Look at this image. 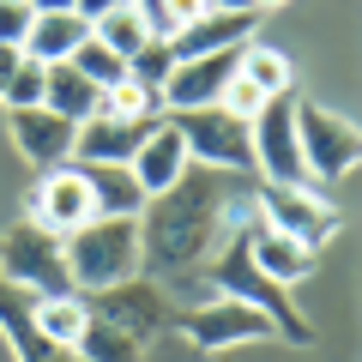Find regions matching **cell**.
Returning <instances> with one entry per match:
<instances>
[{
	"label": "cell",
	"mask_w": 362,
	"mask_h": 362,
	"mask_svg": "<svg viewBox=\"0 0 362 362\" xmlns=\"http://www.w3.org/2000/svg\"><path fill=\"white\" fill-rule=\"evenodd\" d=\"M175 127H181V145H187L194 163L223 169V175H254V145H247V127H242V121H230L218 103L175 115Z\"/></svg>",
	"instance_id": "cell-7"
},
{
	"label": "cell",
	"mask_w": 362,
	"mask_h": 362,
	"mask_svg": "<svg viewBox=\"0 0 362 362\" xmlns=\"http://www.w3.org/2000/svg\"><path fill=\"white\" fill-rule=\"evenodd\" d=\"M235 54H242V49H218V54H187V61H175L169 78L157 85V109H163V115L211 109L223 97V85L235 78Z\"/></svg>",
	"instance_id": "cell-11"
},
{
	"label": "cell",
	"mask_w": 362,
	"mask_h": 362,
	"mask_svg": "<svg viewBox=\"0 0 362 362\" xmlns=\"http://www.w3.org/2000/svg\"><path fill=\"white\" fill-rule=\"evenodd\" d=\"M66 254V284L97 296V290H115L127 278H145L139 266V218H90L73 235H61Z\"/></svg>",
	"instance_id": "cell-2"
},
{
	"label": "cell",
	"mask_w": 362,
	"mask_h": 362,
	"mask_svg": "<svg viewBox=\"0 0 362 362\" xmlns=\"http://www.w3.org/2000/svg\"><path fill=\"white\" fill-rule=\"evenodd\" d=\"M30 218L54 235H73L78 223H90V187H85V169L61 163V169H42L37 194H30Z\"/></svg>",
	"instance_id": "cell-12"
},
{
	"label": "cell",
	"mask_w": 362,
	"mask_h": 362,
	"mask_svg": "<svg viewBox=\"0 0 362 362\" xmlns=\"http://www.w3.org/2000/svg\"><path fill=\"white\" fill-rule=\"evenodd\" d=\"M109 6H115V0H73V13L85 18V25H97V18H103Z\"/></svg>",
	"instance_id": "cell-31"
},
{
	"label": "cell",
	"mask_w": 362,
	"mask_h": 362,
	"mask_svg": "<svg viewBox=\"0 0 362 362\" xmlns=\"http://www.w3.org/2000/svg\"><path fill=\"white\" fill-rule=\"evenodd\" d=\"M266 103H272V97H266V90H259V85H247L242 73H235L230 85H223V97H218V109H223V115H230V121H242V127H247V121H254V115H259V109H266Z\"/></svg>",
	"instance_id": "cell-28"
},
{
	"label": "cell",
	"mask_w": 362,
	"mask_h": 362,
	"mask_svg": "<svg viewBox=\"0 0 362 362\" xmlns=\"http://www.w3.org/2000/svg\"><path fill=\"white\" fill-rule=\"evenodd\" d=\"M73 66H78V73H85V78H90L97 90H103V85H115V78L127 73V61H121L115 49H103L97 37H85V42L73 49Z\"/></svg>",
	"instance_id": "cell-27"
},
{
	"label": "cell",
	"mask_w": 362,
	"mask_h": 362,
	"mask_svg": "<svg viewBox=\"0 0 362 362\" xmlns=\"http://www.w3.org/2000/svg\"><path fill=\"white\" fill-rule=\"evenodd\" d=\"M73 121L66 115H54V109H13V145L30 157L37 169H61V163H73Z\"/></svg>",
	"instance_id": "cell-15"
},
{
	"label": "cell",
	"mask_w": 362,
	"mask_h": 362,
	"mask_svg": "<svg viewBox=\"0 0 362 362\" xmlns=\"http://www.w3.org/2000/svg\"><path fill=\"white\" fill-rule=\"evenodd\" d=\"M115 6H133V0H115Z\"/></svg>",
	"instance_id": "cell-37"
},
{
	"label": "cell",
	"mask_w": 362,
	"mask_h": 362,
	"mask_svg": "<svg viewBox=\"0 0 362 362\" xmlns=\"http://www.w3.org/2000/svg\"><path fill=\"white\" fill-rule=\"evenodd\" d=\"M247 145H254V175L259 181H308L296 145V90L272 97L254 121H247Z\"/></svg>",
	"instance_id": "cell-9"
},
{
	"label": "cell",
	"mask_w": 362,
	"mask_h": 362,
	"mask_svg": "<svg viewBox=\"0 0 362 362\" xmlns=\"http://www.w3.org/2000/svg\"><path fill=\"white\" fill-rule=\"evenodd\" d=\"M296 145H302L308 181H344V175H356V163H362L356 121H344L326 103H308V97H296Z\"/></svg>",
	"instance_id": "cell-5"
},
{
	"label": "cell",
	"mask_w": 362,
	"mask_h": 362,
	"mask_svg": "<svg viewBox=\"0 0 362 362\" xmlns=\"http://www.w3.org/2000/svg\"><path fill=\"white\" fill-rule=\"evenodd\" d=\"M42 73H49L42 61L18 54L13 78H6V90H0V103H6V115H13V109H37V103H42Z\"/></svg>",
	"instance_id": "cell-26"
},
{
	"label": "cell",
	"mask_w": 362,
	"mask_h": 362,
	"mask_svg": "<svg viewBox=\"0 0 362 362\" xmlns=\"http://www.w3.org/2000/svg\"><path fill=\"white\" fill-rule=\"evenodd\" d=\"M0 6H30V0H0Z\"/></svg>",
	"instance_id": "cell-36"
},
{
	"label": "cell",
	"mask_w": 362,
	"mask_h": 362,
	"mask_svg": "<svg viewBox=\"0 0 362 362\" xmlns=\"http://www.w3.org/2000/svg\"><path fill=\"white\" fill-rule=\"evenodd\" d=\"M211 284H218V296L259 308L272 326H278V332L290 338V344H308V338H314L308 320H302V308L290 302V290H278L266 272L254 266V254H247V223H235V230L211 247Z\"/></svg>",
	"instance_id": "cell-3"
},
{
	"label": "cell",
	"mask_w": 362,
	"mask_h": 362,
	"mask_svg": "<svg viewBox=\"0 0 362 362\" xmlns=\"http://www.w3.org/2000/svg\"><path fill=\"white\" fill-rule=\"evenodd\" d=\"M187 145H181V127H175V115H157L151 127H145V139H139V151H133V181L145 187V199L151 194H163V187H175L181 175H187Z\"/></svg>",
	"instance_id": "cell-13"
},
{
	"label": "cell",
	"mask_w": 362,
	"mask_h": 362,
	"mask_svg": "<svg viewBox=\"0 0 362 362\" xmlns=\"http://www.w3.org/2000/svg\"><path fill=\"white\" fill-rule=\"evenodd\" d=\"M90 37V25L78 13H30V30H25V42L18 49L30 54V61H42V66H54V61H73V49Z\"/></svg>",
	"instance_id": "cell-20"
},
{
	"label": "cell",
	"mask_w": 362,
	"mask_h": 362,
	"mask_svg": "<svg viewBox=\"0 0 362 362\" xmlns=\"http://www.w3.org/2000/svg\"><path fill=\"white\" fill-rule=\"evenodd\" d=\"M235 73H242L247 85H259L266 97H290V90H296V66H290L284 49H272V42H242Z\"/></svg>",
	"instance_id": "cell-22"
},
{
	"label": "cell",
	"mask_w": 362,
	"mask_h": 362,
	"mask_svg": "<svg viewBox=\"0 0 362 362\" xmlns=\"http://www.w3.org/2000/svg\"><path fill=\"white\" fill-rule=\"evenodd\" d=\"M235 181H247V175L187 163V175L175 187L145 199V211H139L145 278H175V272H194L199 259H211V247L235 230Z\"/></svg>",
	"instance_id": "cell-1"
},
{
	"label": "cell",
	"mask_w": 362,
	"mask_h": 362,
	"mask_svg": "<svg viewBox=\"0 0 362 362\" xmlns=\"http://www.w3.org/2000/svg\"><path fill=\"white\" fill-rule=\"evenodd\" d=\"M90 314L103 326H115L121 338H133V344H151L157 332H169L175 326V308H169V296L157 284H145V278H127V284H115V290H97L90 296Z\"/></svg>",
	"instance_id": "cell-8"
},
{
	"label": "cell",
	"mask_w": 362,
	"mask_h": 362,
	"mask_svg": "<svg viewBox=\"0 0 362 362\" xmlns=\"http://www.w3.org/2000/svg\"><path fill=\"white\" fill-rule=\"evenodd\" d=\"M169 66H175V54H169V42L163 37H151V42H145V49L139 54H133V61H127V73L133 78H139V85H163V78H169Z\"/></svg>",
	"instance_id": "cell-29"
},
{
	"label": "cell",
	"mask_w": 362,
	"mask_h": 362,
	"mask_svg": "<svg viewBox=\"0 0 362 362\" xmlns=\"http://www.w3.org/2000/svg\"><path fill=\"white\" fill-rule=\"evenodd\" d=\"M78 356L85 362H139V344H133V338H121L115 326H103L97 320V314H90V326H85V338H78Z\"/></svg>",
	"instance_id": "cell-25"
},
{
	"label": "cell",
	"mask_w": 362,
	"mask_h": 362,
	"mask_svg": "<svg viewBox=\"0 0 362 362\" xmlns=\"http://www.w3.org/2000/svg\"><path fill=\"white\" fill-rule=\"evenodd\" d=\"M90 37L103 42V49H115L121 61H133V54L151 42V30H145V18H139V6H109L97 25H90Z\"/></svg>",
	"instance_id": "cell-23"
},
{
	"label": "cell",
	"mask_w": 362,
	"mask_h": 362,
	"mask_svg": "<svg viewBox=\"0 0 362 362\" xmlns=\"http://www.w3.org/2000/svg\"><path fill=\"white\" fill-rule=\"evenodd\" d=\"M247 254H254V266L266 272L278 290H296V284H308V272H314V259H320V247L296 242V235H278V230H266V223L247 218Z\"/></svg>",
	"instance_id": "cell-14"
},
{
	"label": "cell",
	"mask_w": 362,
	"mask_h": 362,
	"mask_svg": "<svg viewBox=\"0 0 362 362\" xmlns=\"http://www.w3.org/2000/svg\"><path fill=\"white\" fill-rule=\"evenodd\" d=\"M187 344H199V350H211V356H223V350H242V344H266L278 326L266 320L259 308H247V302H230V296H211V302H199L194 314H187Z\"/></svg>",
	"instance_id": "cell-10"
},
{
	"label": "cell",
	"mask_w": 362,
	"mask_h": 362,
	"mask_svg": "<svg viewBox=\"0 0 362 362\" xmlns=\"http://www.w3.org/2000/svg\"><path fill=\"white\" fill-rule=\"evenodd\" d=\"M266 6H284V0H254V13H266Z\"/></svg>",
	"instance_id": "cell-35"
},
{
	"label": "cell",
	"mask_w": 362,
	"mask_h": 362,
	"mask_svg": "<svg viewBox=\"0 0 362 362\" xmlns=\"http://www.w3.org/2000/svg\"><path fill=\"white\" fill-rule=\"evenodd\" d=\"M90 187V218H139L145 211V187L133 181L127 163H78Z\"/></svg>",
	"instance_id": "cell-18"
},
{
	"label": "cell",
	"mask_w": 362,
	"mask_h": 362,
	"mask_svg": "<svg viewBox=\"0 0 362 362\" xmlns=\"http://www.w3.org/2000/svg\"><path fill=\"white\" fill-rule=\"evenodd\" d=\"M254 223L278 235H296L308 247H326L338 235V211L326 206V194L314 181H259L254 187Z\"/></svg>",
	"instance_id": "cell-4"
},
{
	"label": "cell",
	"mask_w": 362,
	"mask_h": 362,
	"mask_svg": "<svg viewBox=\"0 0 362 362\" xmlns=\"http://www.w3.org/2000/svg\"><path fill=\"white\" fill-rule=\"evenodd\" d=\"M242 37H254V13H206L194 25L169 37V54L187 61V54H218V49H242Z\"/></svg>",
	"instance_id": "cell-19"
},
{
	"label": "cell",
	"mask_w": 362,
	"mask_h": 362,
	"mask_svg": "<svg viewBox=\"0 0 362 362\" xmlns=\"http://www.w3.org/2000/svg\"><path fill=\"white\" fill-rule=\"evenodd\" d=\"M30 30V6H0V49H18Z\"/></svg>",
	"instance_id": "cell-30"
},
{
	"label": "cell",
	"mask_w": 362,
	"mask_h": 362,
	"mask_svg": "<svg viewBox=\"0 0 362 362\" xmlns=\"http://www.w3.org/2000/svg\"><path fill=\"white\" fill-rule=\"evenodd\" d=\"M211 13H254V0H206Z\"/></svg>",
	"instance_id": "cell-33"
},
{
	"label": "cell",
	"mask_w": 362,
	"mask_h": 362,
	"mask_svg": "<svg viewBox=\"0 0 362 362\" xmlns=\"http://www.w3.org/2000/svg\"><path fill=\"white\" fill-rule=\"evenodd\" d=\"M103 115H115V121H157L163 109H157V90L151 85H139L133 73H121L115 85H103Z\"/></svg>",
	"instance_id": "cell-24"
},
{
	"label": "cell",
	"mask_w": 362,
	"mask_h": 362,
	"mask_svg": "<svg viewBox=\"0 0 362 362\" xmlns=\"http://www.w3.org/2000/svg\"><path fill=\"white\" fill-rule=\"evenodd\" d=\"M30 326L49 350H73L90 326V296L85 290H49V296L30 302Z\"/></svg>",
	"instance_id": "cell-17"
},
{
	"label": "cell",
	"mask_w": 362,
	"mask_h": 362,
	"mask_svg": "<svg viewBox=\"0 0 362 362\" xmlns=\"http://www.w3.org/2000/svg\"><path fill=\"white\" fill-rule=\"evenodd\" d=\"M211 362H230V356H211Z\"/></svg>",
	"instance_id": "cell-38"
},
{
	"label": "cell",
	"mask_w": 362,
	"mask_h": 362,
	"mask_svg": "<svg viewBox=\"0 0 362 362\" xmlns=\"http://www.w3.org/2000/svg\"><path fill=\"white\" fill-rule=\"evenodd\" d=\"M0 278H13V284L37 290V296H49V290H73V284H66L61 235L42 230L37 218H18L13 230L0 235Z\"/></svg>",
	"instance_id": "cell-6"
},
{
	"label": "cell",
	"mask_w": 362,
	"mask_h": 362,
	"mask_svg": "<svg viewBox=\"0 0 362 362\" xmlns=\"http://www.w3.org/2000/svg\"><path fill=\"white\" fill-rule=\"evenodd\" d=\"M145 127H151V121H145ZM145 127L139 121H115V115L97 109V115L78 121V133H73V163H133Z\"/></svg>",
	"instance_id": "cell-16"
},
{
	"label": "cell",
	"mask_w": 362,
	"mask_h": 362,
	"mask_svg": "<svg viewBox=\"0 0 362 362\" xmlns=\"http://www.w3.org/2000/svg\"><path fill=\"white\" fill-rule=\"evenodd\" d=\"M42 109H54V115H66L78 127V121H90L97 109H103V90L90 85L73 61H54L49 73H42Z\"/></svg>",
	"instance_id": "cell-21"
},
{
	"label": "cell",
	"mask_w": 362,
	"mask_h": 362,
	"mask_svg": "<svg viewBox=\"0 0 362 362\" xmlns=\"http://www.w3.org/2000/svg\"><path fill=\"white\" fill-rule=\"evenodd\" d=\"M30 13H73V0H30Z\"/></svg>",
	"instance_id": "cell-34"
},
{
	"label": "cell",
	"mask_w": 362,
	"mask_h": 362,
	"mask_svg": "<svg viewBox=\"0 0 362 362\" xmlns=\"http://www.w3.org/2000/svg\"><path fill=\"white\" fill-rule=\"evenodd\" d=\"M18 54H25V49H0V90H6V78H13V66H18Z\"/></svg>",
	"instance_id": "cell-32"
}]
</instances>
